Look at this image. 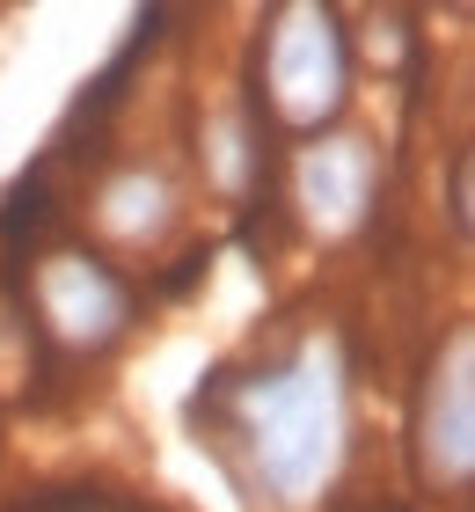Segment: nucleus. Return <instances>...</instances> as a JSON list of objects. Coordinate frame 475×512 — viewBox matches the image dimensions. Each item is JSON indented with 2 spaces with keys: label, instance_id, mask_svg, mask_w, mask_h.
Wrapping results in <instances>:
<instances>
[{
  "label": "nucleus",
  "instance_id": "obj_1",
  "mask_svg": "<svg viewBox=\"0 0 475 512\" xmlns=\"http://www.w3.org/2000/svg\"><path fill=\"white\" fill-rule=\"evenodd\" d=\"M227 439L242 454L256 491L300 512L329 491L344 454V359L329 337L293 344L278 366H264L249 388L227 395Z\"/></svg>",
  "mask_w": 475,
  "mask_h": 512
},
{
  "label": "nucleus",
  "instance_id": "obj_2",
  "mask_svg": "<svg viewBox=\"0 0 475 512\" xmlns=\"http://www.w3.org/2000/svg\"><path fill=\"white\" fill-rule=\"evenodd\" d=\"M264 96L285 125L315 132L351 103V44L329 8H278L264 30Z\"/></svg>",
  "mask_w": 475,
  "mask_h": 512
},
{
  "label": "nucleus",
  "instance_id": "obj_3",
  "mask_svg": "<svg viewBox=\"0 0 475 512\" xmlns=\"http://www.w3.org/2000/svg\"><path fill=\"white\" fill-rule=\"evenodd\" d=\"M410 461L424 491L439 498L468 491V469H475V330L468 322H454L446 344L424 359V381L410 403Z\"/></svg>",
  "mask_w": 475,
  "mask_h": 512
},
{
  "label": "nucleus",
  "instance_id": "obj_4",
  "mask_svg": "<svg viewBox=\"0 0 475 512\" xmlns=\"http://www.w3.org/2000/svg\"><path fill=\"white\" fill-rule=\"evenodd\" d=\"M30 308L66 352H110L132 330V286L88 249H44L30 264Z\"/></svg>",
  "mask_w": 475,
  "mask_h": 512
},
{
  "label": "nucleus",
  "instance_id": "obj_5",
  "mask_svg": "<svg viewBox=\"0 0 475 512\" xmlns=\"http://www.w3.org/2000/svg\"><path fill=\"white\" fill-rule=\"evenodd\" d=\"M293 198L315 235H351L373 213V139L315 132L293 154Z\"/></svg>",
  "mask_w": 475,
  "mask_h": 512
}]
</instances>
